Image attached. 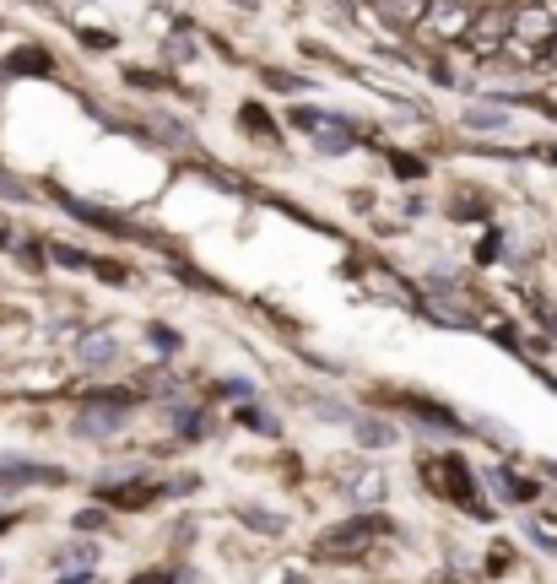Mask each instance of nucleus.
<instances>
[{
    "instance_id": "obj_1",
    "label": "nucleus",
    "mask_w": 557,
    "mask_h": 584,
    "mask_svg": "<svg viewBox=\"0 0 557 584\" xmlns=\"http://www.w3.org/2000/svg\"><path fill=\"white\" fill-rule=\"evenodd\" d=\"M287 125H293L298 136H309V146L314 152H325V157H347L357 146L352 119L336 114V109H320V103H293V109H287Z\"/></svg>"
},
{
    "instance_id": "obj_2",
    "label": "nucleus",
    "mask_w": 557,
    "mask_h": 584,
    "mask_svg": "<svg viewBox=\"0 0 557 584\" xmlns=\"http://www.w3.org/2000/svg\"><path fill=\"white\" fill-rule=\"evenodd\" d=\"M471 22H476L471 0H433V6L422 11V22L411 28V38L428 44V49H460L466 33H471Z\"/></svg>"
},
{
    "instance_id": "obj_3",
    "label": "nucleus",
    "mask_w": 557,
    "mask_h": 584,
    "mask_svg": "<svg viewBox=\"0 0 557 584\" xmlns=\"http://www.w3.org/2000/svg\"><path fill=\"white\" fill-rule=\"evenodd\" d=\"M130 406H136V390H92L87 406L76 411L71 433H76V438H109V433L125 428Z\"/></svg>"
},
{
    "instance_id": "obj_4",
    "label": "nucleus",
    "mask_w": 557,
    "mask_h": 584,
    "mask_svg": "<svg viewBox=\"0 0 557 584\" xmlns=\"http://www.w3.org/2000/svg\"><path fill=\"white\" fill-rule=\"evenodd\" d=\"M384 530H390V525H384L379 514H352V520L330 525L325 536L314 541V552H320V557H347V552H363L368 541H379V536H384Z\"/></svg>"
},
{
    "instance_id": "obj_5",
    "label": "nucleus",
    "mask_w": 557,
    "mask_h": 584,
    "mask_svg": "<svg viewBox=\"0 0 557 584\" xmlns=\"http://www.w3.org/2000/svg\"><path fill=\"white\" fill-rule=\"evenodd\" d=\"M503 49H509V6L476 11V22H471V33H466V55L476 65H487V60H498Z\"/></svg>"
},
{
    "instance_id": "obj_6",
    "label": "nucleus",
    "mask_w": 557,
    "mask_h": 584,
    "mask_svg": "<svg viewBox=\"0 0 557 584\" xmlns=\"http://www.w3.org/2000/svg\"><path fill=\"white\" fill-rule=\"evenodd\" d=\"M428 476L439 482V493H444V498L466 503L471 514H487V503H476V493H471V471H466V460H460V455H439V460L428 466Z\"/></svg>"
},
{
    "instance_id": "obj_7",
    "label": "nucleus",
    "mask_w": 557,
    "mask_h": 584,
    "mask_svg": "<svg viewBox=\"0 0 557 584\" xmlns=\"http://www.w3.org/2000/svg\"><path fill=\"white\" fill-rule=\"evenodd\" d=\"M238 130H244L255 146H282V125L271 119V109H265L260 98H244V103H238Z\"/></svg>"
},
{
    "instance_id": "obj_8",
    "label": "nucleus",
    "mask_w": 557,
    "mask_h": 584,
    "mask_svg": "<svg viewBox=\"0 0 557 584\" xmlns=\"http://www.w3.org/2000/svg\"><path fill=\"white\" fill-rule=\"evenodd\" d=\"M76 363L92 368V374H103V368L119 363V341L109 336V330H87V336L76 341Z\"/></svg>"
},
{
    "instance_id": "obj_9",
    "label": "nucleus",
    "mask_w": 557,
    "mask_h": 584,
    "mask_svg": "<svg viewBox=\"0 0 557 584\" xmlns=\"http://www.w3.org/2000/svg\"><path fill=\"white\" fill-rule=\"evenodd\" d=\"M433 0H374V11H379V22L390 33H411L422 22V11H428Z\"/></svg>"
},
{
    "instance_id": "obj_10",
    "label": "nucleus",
    "mask_w": 557,
    "mask_h": 584,
    "mask_svg": "<svg viewBox=\"0 0 557 584\" xmlns=\"http://www.w3.org/2000/svg\"><path fill=\"white\" fill-rule=\"evenodd\" d=\"M60 65L44 44H22L17 55H6V76H55Z\"/></svg>"
},
{
    "instance_id": "obj_11",
    "label": "nucleus",
    "mask_w": 557,
    "mask_h": 584,
    "mask_svg": "<svg viewBox=\"0 0 557 584\" xmlns=\"http://www.w3.org/2000/svg\"><path fill=\"white\" fill-rule=\"evenodd\" d=\"M460 125H466V130H509L514 114H509V103H466Z\"/></svg>"
},
{
    "instance_id": "obj_12",
    "label": "nucleus",
    "mask_w": 557,
    "mask_h": 584,
    "mask_svg": "<svg viewBox=\"0 0 557 584\" xmlns=\"http://www.w3.org/2000/svg\"><path fill=\"white\" fill-rule=\"evenodd\" d=\"M487 482H493V493L503 503H530V498L541 493L536 482H525V476H514V471H487Z\"/></svg>"
},
{
    "instance_id": "obj_13",
    "label": "nucleus",
    "mask_w": 557,
    "mask_h": 584,
    "mask_svg": "<svg viewBox=\"0 0 557 584\" xmlns=\"http://www.w3.org/2000/svg\"><path fill=\"white\" fill-rule=\"evenodd\" d=\"M352 433L363 438L368 449H384V444H395V428H390V422H379V417H363V411H357V417H352Z\"/></svg>"
},
{
    "instance_id": "obj_14",
    "label": "nucleus",
    "mask_w": 557,
    "mask_h": 584,
    "mask_svg": "<svg viewBox=\"0 0 557 584\" xmlns=\"http://www.w3.org/2000/svg\"><path fill=\"white\" fill-rule=\"evenodd\" d=\"M44 249H49V265H65V271H92V255H87V249L60 244V238H55V244H44Z\"/></svg>"
},
{
    "instance_id": "obj_15",
    "label": "nucleus",
    "mask_w": 557,
    "mask_h": 584,
    "mask_svg": "<svg viewBox=\"0 0 557 584\" xmlns=\"http://www.w3.org/2000/svg\"><path fill=\"white\" fill-rule=\"evenodd\" d=\"M347 498L352 503H379L384 498V476L379 471H363L357 482H347Z\"/></svg>"
},
{
    "instance_id": "obj_16",
    "label": "nucleus",
    "mask_w": 557,
    "mask_h": 584,
    "mask_svg": "<svg viewBox=\"0 0 557 584\" xmlns=\"http://www.w3.org/2000/svg\"><path fill=\"white\" fill-rule=\"evenodd\" d=\"M309 411H320L325 422H341V428H352V417H357L352 406H336L330 395H309Z\"/></svg>"
},
{
    "instance_id": "obj_17",
    "label": "nucleus",
    "mask_w": 557,
    "mask_h": 584,
    "mask_svg": "<svg viewBox=\"0 0 557 584\" xmlns=\"http://www.w3.org/2000/svg\"><path fill=\"white\" fill-rule=\"evenodd\" d=\"M163 55L174 60V65H190V60H195V33H174V38L163 44Z\"/></svg>"
},
{
    "instance_id": "obj_18",
    "label": "nucleus",
    "mask_w": 557,
    "mask_h": 584,
    "mask_svg": "<svg viewBox=\"0 0 557 584\" xmlns=\"http://www.w3.org/2000/svg\"><path fill=\"white\" fill-rule=\"evenodd\" d=\"M136 390H152V395H174L179 401V384H174V374H163V368H152V374H141V384Z\"/></svg>"
},
{
    "instance_id": "obj_19",
    "label": "nucleus",
    "mask_w": 557,
    "mask_h": 584,
    "mask_svg": "<svg viewBox=\"0 0 557 584\" xmlns=\"http://www.w3.org/2000/svg\"><path fill=\"white\" fill-rule=\"evenodd\" d=\"M92 563H98V552L92 547H60L55 552V568H92Z\"/></svg>"
},
{
    "instance_id": "obj_20",
    "label": "nucleus",
    "mask_w": 557,
    "mask_h": 584,
    "mask_svg": "<svg viewBox=\"0 0 557 584\" xmlns=\"http://www.w3.org/2000/svg\"><path fill=\"white\" fill-rule=\"evenodd\" d=\"M265 76V87H276V92H309V76H293V71H260Z\"/></svg>"
},
{
    "instance_id": "obj_21",
    "label": "nucleus",
    "mask_w": 557,
    "mask_h": 584,
    "mask_svg": "<svg viewBox=\"0 0 557 584\" xmlns=\"http://www.w3.org/2000/svg\"><path fill=\"white\" fill-rule=\"evenodd\" d=\"M157 493H163V487H136V493H109V498L119 503V509H147Z\"/></svg>"
},
{
    "instance_id": "obj_22",
    "label": "nucleus",
    "mask_w": 557,
    "mask_h": 584,
    "mask_svg": "<svg viewBox=\"0 0 557 584\" xmlns=\"http://www.w3.org/2000/svg\"><path fill=\"white\" fill-rule=\"evenodd\" d=\"M174 428L184 433V438H195V433H201V411H195V406H174Z\"/></svg>"
},
{
    "instance_id": "obj_23",
    "label": "nucleus",
    "mask_w": 557,
    "mask_h": 584,
    "mask_svg": "<svg viewBox=\"0 0 557 584\" xmlns=\"http://www.w3.org/2000/svg\"><path fill=\"white\" fill-rule=\"evenodd\" d=\"M0 195H6V201H17V206L33 201V190H28L22 179H11V174H0Z\"/></svg>"
},
{
    "instance_id": "obj_24",
    "label": "nucleus",
    "mask_w": 557,
    "mask_h": 584,
    "mask_svg": "<svg viewBox=\"0 0 557 584\" xmlns=\"http://www.w3.org/2000/svg\"><path fill=\"white\" fill-rule=\"evenodd\" d=\"M244 520L255 525V530H265V536H282V514H260V509H244Z\"/></svg>"
},
{
    "instance_id": "obj_25",
    "label": "nucleus",
    "mask_w": 557,
    "mask_h": 584,
    "mask_svg": "<svg viewBox=\"0 0 557 584\" xmlns=\"http://www.w3.org/2000/svg\"><path fill=\"white\" fill-rule=\"evenodd\" d=\"M390 168H395L401 179H422V174H428V168H422L417 157H406V152H390Z\"/></svg>"
},
{
    "instance_id": "obj_26",
    "label": "nucleus",
    "mask_w": 557,
    "mask_h": 584,
    "mask_svg": "<svg viewBox=\"0 0 557 584\" xmlns=\"http://www.w3.org/2000/svg\"><path fill=\"white\" fill-rule=\"evenodd\" d=\"M244 422H249L255 433H265V438H276V433H282V428H276V417H271V411H255V406L244 411Z\"/></svg>"
},
{
    "instance_id": "obj_27",
    "label": "nucleus",
    "mask_w": 557,
    "mask_h": 584,
    "mask_svg": "<svg viewBox=\"0 0 557 584\" xmlns=\"http://www.w3.org/2000/svg\"><path fill=\"white\" fill-rule=\"evenodd\" d=\"M217 395H228V401H249V395H255V384H249V379H222Z\"/></svg>"
},
{
    "instance_id": "obj_28",
    "label": "nucleus",
    "mask_w": 557,
    "mask_h": 584,
    "mask_svg": "<svg viewBox=\"0 0 557 584\" xmlns=\"http://www.w3.org/2000/svg\"><path fill=\"white\" fill-rule=\"evenodd\" d=\"M147 336H152V347H157V352H179V336H174L168 325H152Z\"/></svg>"
},
{
    "instance_id": "obj_29",
    "label": "nucleus",
    "mask_w": 557,
    "mask_h": 584,
    "mask_svg": "<svg viewBox=\"0 0 557 584\" xmlns=\"http://www.w3.org/2000/svg\"><path fill=\"white\" fill-rule=\"evenodd\" d=\"M103 525H109V514H103V509H82V514H76V530H103Z\"/></svg>"
},
{
    "instance_id": "obj_30",
    "label": "nucleus",
    "mask_w": 557,
    "mask_h": 584,
    "mask_svg": "<svg viewBox=\"0 0 557 584\" xmlns=\"http://www.w3.org/2000/svg\"><path fill=\"white\" fill-rule=\"evenodd\" d=\"M82 44H87V49H114V33H92V28H87Z\"/></svg>"
},
{
    "instance_id": "obj_31",
    "label": "nucleus",
    "mask_w": 557,
    "mask_h": 584,
    "mask_svg": "<svg viewBox=\"0 0 557 584\" xmlns=\"http://www.w3.org/2000/svg\"><path fill=\"white\" fill-rule=\"evenodd\" d=\"M130 584H179V579H174V574H136Z\"/></svg>"
},
{
    "instance_id": "obj_32",
    "label": "nucleus",
    "mask_w": 557,
    "mask_h": 584,
    "mask_svg": "<svg viewBox=\"0 0 557 584\" xmlns=\"http://www.w3.org/2000/svg\"><path fill=\"white\" fill-rule=\"evenodd\" d=\"M60 584H92V574H65Z\"/></svg>"
},
{
    "instance_id": "obj_33",
    "label": "nucleus",
    "mask_w": 557,
    "mask_h": 584,
    "mask_svg": "<svg viewBox=\"0 0 557 584\" xmlns=\"http://www.w3.org/2000/svg\"><path fill=\"white\" fill-rule=\"evenodd\" d=\"M11 244H17V238H11V228H0V249H11Z\"/></svg>"
},
{
    "instance_id": "obj_34",
    "label": "nucleus",
    "mask_w": 557,
    "mask_h": 584,
    "mask_svg": "<svg viewBox=\"0 0 557 584\" xmlns=\"http://www.w3.org/2000/svg\"><path fill=\"white\" fill-rule=\"evenodd\" d=\"M0 530H11V520H6V514H0Z\"/></svg>"
},
{
    "instance_id": "obj_35",
    "label": "nucleus",
    "mask_w": 557,
    "mask_h": 584,
    "mask_svg": "<svg viewBox=\"0 0 557 584\" xmlns=\"http://www.w3.org/2000/svg\"><path fill=\"white\" fill-rule=\"evenodd\" d=\"M0 574H6V568H0Z\"/></svg>"
}]
</instances>
